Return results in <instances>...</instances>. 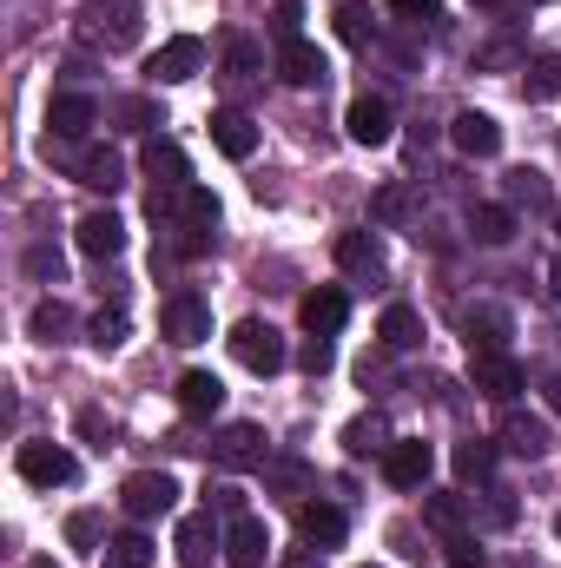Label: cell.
I'll list each match as a JSON object with an SVG mask.
<instances>
[{
  "label": "cell",
  "mask_w": 561,
  "mask_h": 568,
  "mask_svg": "<svg viewBox=\"0 0 561 568\" xmlns=\"http://www.w3.org/2000/svg\"><path fill=\"white\" fill-rule=\"evenodd\" d=\"M140 0H86L80 7V40L86 47H106V53H126L140 40Z\"/></svg>",
  "instance_id": "obj_1"
},
{
  "label": "cell",
  "mask_w": 561,
  "mask_h": 568,
  "mask_svg": "<svg viewBox=\"0 0 561 568\" xmlns=\"http://www.w3.org/2000/svg\"><path fill=\"white\" fill-rule=\"evenodd\" d=\"M232 357L252 371V377H272V371H284V337L272 331V324H258V317H245V324H232Z\"/></svg>",
  "instance_id": "obj_2"
},
{
  "label": "cell",
  "mask_w": 561,
  "mask_h": 568,
  "mask_svg": "<svg viewBox=\"0 0 561 568\" xmlns=\"http://www.w3.org/2000/svg\"><path fill=\"white\" fill-rule=\"evenodd\" d=\"M469 384H476V397H489V404H516V397H522V364H516L509 351H476V357H469Z\"/></svg>",
  "instance_id": "obj_3"
},
{
  "label": "cell",
  "mask_w": 561,
  "mask_h": 568,
  "mask_svg": "<svg viewBox=\"0 0 561 568\" xmlns=\"http://www.w3.org/2000/svg\"><path fill=\"white\" fill-rule=\"evenodd\" d=\"M13 469L33 483V489H67L73 476H80V463H73V449H60V443H20V456H13Z\"/></svg>",
  "instance_id": "obj_4"
},
{
  "label": "cell",
  "mask_w": 561,
  "mask_h": 568,
  "mask_svg": "<svg viewBox=\"0 0 561 568\" xmlns=\"http://www.w3.org/2000/svg\"><path fill=\"white\" fill-rule=\"evenodd\" d=\"M159 337H165V344H205V337H212V311H205V297H198V291L165 297V311H159Z\"/></svg>",
  "instance_id": "obj_5"
},
{
  "label": "cell",
  "mask_w": 561,
  "mask_h": 568,
  "mask_svg": "<svg viewBox=\"0 0 561 568\" xmlns=\"http://www.w3.org/2000/svg\"><path fill=\"white\" fill-rule=\"evenodd\" d=\"M120 503H126V516H133V523H152V516H172V503H178V483H172L165 469H140V476H126Z\"/></svg>",
  "instance_id": "obj_6"
},
{
  "label": "cell",
  "mask_w": 561,
  "mask_h": 568,
  "mask_svg": "<svg viewBox=\"0 0 561 568\" xmlns=\"http://www.w3.org/2000/svg\"><path fill=\"white\" fill-rule=\"evenodd\" d=\"M212 456H218V469H265L272 463V443H265L258 424H225L212 436Z\"/></svg>",
  "instance_id": "obj_7"
},
{
  "label": "cell",
  "mask_w": 561,
  "mask_h": 568,
  "mask_svg": "<svg viewBox=\"0 0 561 568\" xmlns=\"http://www.w3.org/2000/svg\"><path fill=\"white\" fill-rule=\"evenodd\" d=\"M429 469H436V449H429L422 436H397V443L384 449V476H390V489H422Z\"/></svg>",
  "instance_id": "obj_8"
},
{
  "label": "cell",
  "mask_w": 561,
  "mask_h": 568,
  "mask_svg": "<svg viewBox=\"0 0 561 568\" xmlns=\"http://www.w3.org/2000/svg\"><path fill=\"white\" fill-rule=\"evenodd\" d=\"M344 317H350V297H344L337 284H317V291H304V297H297V324H304L310 337H337V331H344Z\"/></svg>",
  "instance_id": "obj_9"
},
{
  "label": "cell",
  "mask_w": 561,
  "mask_h": 568,
  "mask_svg": "<svg viewBox=\"0 0 561 568\" xmlns=\"http://www.w3.org/2000/svg\"><path fill=\"white\" fill-rule=\"evenodd\" d=\"M462 337H469V357H476V351H509L516 317H509L502 304H469V311H462Z\"/></svg>",
  "instance_id": "obj_10"
},
{
  "label": "cell",
  "mask_w": 561,
  "mask_h": 568,
  "mask_svg": "<svg viewBox=\"0 0 561 568\" xmlns=\"http://www.w3.org/2000/svg\"><path fill=\"white\" fill-rule=\"evenodd\" d=\"M172 549H178V562L185 568H205L218 549H225V536H218V523H212V509H198V516H185L178 529H172Z\"/></svg>",
  "instance_id": "obj_11"
},
{
  "label": "cell",
  "mask_w": 561,
  "mask_h": 568,
  "mask_svg": "<svg viewBox=\"0 0 561 568\" xmlns=\"http://www.w3.org/2000/svg\"><path fill=\"white\" fill-rule=\"evenodd\" d=\"M272 556V529L258 523V516H232L225 523V562L232 568H265Z\"/></svg>",
  "instance_id": "obj_12"
},
{
  "label": "cell",
  "mask_w": 561,
  "mask_h": 568,
  "mask_svg": "<svg viewBox=\"0 0 561 568\" xmlns=\"http://www.w3.org/2000/svg\"><path fill=\"white\" fill-rule=\"evenodd\" d=\"M198 67H205V40H192V33H178V40H165V47L152 53V67H145V73H152L159 87H178V80H192Z\"/></svg>",
  "instance_id": "obj_13"
},
{
  "label": "cell",
  "mask_w": 561,
  "mask_h": 568,
  "mask_svg": "<svg viewBox=\"0 0 561 568\" xmlns=\"http://www.w3.org/2000/svg\"><path fill=\"white\" fill-rule=\"evenodd\" d=\"M140 165L152 172V192H159V185H165V192H185V185H192V159H185L178 140H145Z\"/></svg>",
  "instance_id": "obj_14"
},
{
  "label": "cell",
  "mask_w": 561,
  "mask_h": 568,
  "mask_svg": "<svg viewBox=\"0 0 561 568\" xmlns=\"http://www.w3.org/2000/svg\"><path fill=\"white\" fill-rule=\"evenodd\" d=\"M449 140H456V152H469V159H496V152H502V126L469 106V113L449 120Z\"/></svg>",
  "instance_id": "obj_15"
},
{
  "label": "cell",
  "mask_w": 561,
  "mask_h": 568,
  "mask_svg": "<svg viewBox=\"0 0 561 568\" xmlns=\"http://www.w3.org/2000/svg\"><path fill=\"white\" fill-rule=\"evenodd\" d=\"M344 529H350V523H344L337 503H297V536H304L310 549H337Z\"/></svg>",
  "instance_id": "obj_16"
},
{
  "label": "cell",
  "mask_w": 561,
  "mask_h": 568,
  "mask_svg": "<svg viewBox=\"0 0 561 568\" xmlns=\"http://www.w3.org/2000/svg\"><path fill=\"white\" fill-rule=\"evenodd\" d=\"M344 133H350L357 145H390V106H384L377 93L350 100V113H344Z\"/></svg>",
  "instance_id": "obj_17"
},
{
  "label": "cell",
  "mask_w": 561,
  "mask_h": 568,
  "mask_svg": "<svg viewBox=\"0 0 561 568\" xmlns=\"http://www.w3.org/2000/svg\"><path fill=\"white\" fill-rule=\"evenodd\" d=\"M93 120H100V106H93L86 93H60V100L47 106V126H53V140H86V133H93Z\"/></svg>",
  "instance_id": "obj_18"
},
{
  "label": "cell",
  "mask_w": 561,
  "mask_h": 568,
  "mask_svg": "<svg viewBox=\"0 0 561 568\" xmlns=\"http://www.w3.org/2000/svg\"><path fill=\"white\" fill-rule=\"evenodd\" d=\"M80 252H86V258H120V252H126L120 212H86V219H80Z\"/></svg>",
  "instance_id": "obj_19"
},
{
  "label": "cell",
  "mask_w": 561,
  "mask_h": 568,
  "mask_svg": "<svg viewBox=\"0 0 561 568\" xmlns=\"http://www.w3.org/2000/svg\"><path fill=\"white\" fill-rule=\"evenodd\" d=\"M278 73H284V87H324V80H330L324 53H317L310 40H290V47H278Z\"/></svg>",
  "instance_id": "obj_20"
},
{
  "label": "cell",
  "mask_w": 561,
  "mask_h": 568,
  "mask_svg": "<svg viewBox=\"0 0 561 568\" xmlns=\"http://www.w3.org/2000/svg\"><path fill=\"white\" fill-rule=\"evenodd\" d=\"M178 410H185V417H218V410H225V384H218L212 371H185V377H178Z\"/></svg>",
  "instance_id": "obj_21"
},
{
  "label": "cell",
  "mask_w": 561,
  "mask_h": 568,
  "mask_svg": "<svg viewBox=\"0 0 561 568\" xmlns=\"http://www.w3.org/2000/svg\"><path fill=\"white\" fill-rule=\"evenodd\" d=\"M337 265H344L350 278H377V272H384V245H377V232H344V239H337Z\"/></svg>",
  "instance_id": "obj_22"
},
{
  "label": "cell",
  "mask_w": 561,
  "mask_h": 568,
  "mask_svg": "<svg viewBox=\"0 0 561 568\" xmlns=\"http://www.w3.org/2000/svg\"><path fill=\"white\" fill-rule=\"evenodd\" d=\"M212 145H218L225 159H252V152H258V126L225 106V113H212Z\"/></svg>",
  "instance_id": "obj_23"
},
{
  "label": "cell",
  "mask_w": 561,
  "mask_h": 568,
  "mask_svg": "<svg viewBox=\"0 0 561 568\" xmlns=\"http://www.w3.org/2000/svg\"><path fill=\"white\" fill-rule=\"evenodd\" d=\"M502 443H509L516 456H529V463H536V456H549V424H542V417H529V410H509V417H502Z\"/></svg>",
  "instance_id": "obj_24"
},
{
  "label": "cell",
  "mask_w": 561,
  "mask_h": 568,
  "mask_svg": "<svg viewBox=\"0 0 561 568\" xmlns=\"http://www.w3.org/2000/svg\"><path fill=\"white\" fill-rule=\"evenodd\" d=\"M80 185H93V192H120V185H126V159H120L113 145H93V152L80 159Z\"/></svg>",
  "instance_id": "obj_25"
},
{
  "label": "cell",
  "mask_w": 561,
  "mask_h": 568,
  "mask_svg": "<svg viewBox=\"0 0 561 568\" xmlns=\"http://www.w3.org/2000/svg\"><path fill=\"white\" fill-rule=\"evenodd\" d=\"M377 337H384V351H417L422 344V317L410 304H390L384 317H377Z\"/></svg>",
  "instance_id": "obj_26"
},
{
  "label": "cell",
  "mask_w": 561,
  "mask_h": 568,
  "mask_svg": "<svg viewBox=\"0 0 561 568\" xmlns=\"http://www.w3.org/2000/svg\"><path fill=\"white\" fill-rule=\"evenodd\" d=\"M502 192H509V205H529V212H549V205H555V192H549V179H542L536 165H516V172L502 179Z\"/></svg>",
  "instance_id": "obj_27"
},
{
  "label": "cell",
  "mask_w": 561,
  "mask_h": 568,
  "mask_svg": "<svg viewBox=\"0 0 561 568\" xmlns=\"http://www.w3.org/2000/svg\"><path fill=\"white\" fill-rule=\"evenodd\" d=\"M152 562H159V549H152V536H140V529H126V536H113L100 549V568H152Z\"/></svg>",
  "instance_id": "obj_28"
},
{
  "label": "cell",
  "mask_w": 561,
  "mask_h": 568,
  "mask_svg": "<svg viewBox=\"0 0 561 568\" xmlns=\"http://www.w3.org/2000/svg\"><path fill=\"white\" fill-rule=\"evenodd\" d=\"M469 232H476V245H509L516 239V205H476Z\"/></svg>",
  "instance_id": "obj_29"
},
{
  "label": "cell",
  "mask_w": 561,
  "mask_h": 568,
  "mask_svg": "<svg viewBox=\"0 0 561 568\" xmlns=\"http://www.w3.org/2000/svg\"><path fill=\"white\" fill-rule=\"evenodd\" d=\"M330 27H337L344 47H370V33H377V20H370L364 0H337V7H330Z\"/></svg>",
  "instance_id": "obj_30"
},
{
  "label": "cell",
  "mask_w": 561,
  "mask_h": 568,
  "mask_svg": "<svg viewBox=\"0 0 561 568\" xmlns=\"http://www.w3.org/2000/svg\"><path fill=\"white\" fill-rule=\"evenodd\" d=\"M489 476H496V443H482V436L456 443V483H489Z\"/></svg>",
  "instance_id": "obj_31"
},
{
  "label": "cell",
  "mask_w": 561,
  "mask_h": 568,
  "mask_svg": "<svg viewBox=\"0 0 561 568\" xmlns=\"http://www.w3.org/2000/svg\"><path fill=\"white\" fill-rule=\"evenodd\" d=\"M27 331H33L40 344H60V337L73 331V311H67L60 297H40V304H33V317H27Z\"/></svg>",
  "instance_id": "obj_32"
},
{
  "label": "cell",
  "mask_w": 561,
  "mask_h": 568,
  "mask_svg": "<svg viewBox=\"0 0 561 568\" xmlns=\"http://www.w3.org/2000/svg\"><path fill=\"white\" fill-rule=\"evenodd\" d=\"M390 443H397V436H390V424H384L377 410H370V417H357V424L344 429V449H350V456H370V449H390Z\"/></svg>",
  "instance_id": "obj_33"
},
{
  "label": "cell",
  "mask_w": 561,
  "mask_h": 568,
  "mask_svg": "<svg viewBox=\"0 0 561 568\" xmlns=\"http://www.w3.org/2000/svg\"><path fill=\"white\" fill-rule=\"evenodd\" d=\"M265 489H272V496H297V489H310V463H304V456H278V463H265Z\"/></svg>",
  "instance_id": "obj_34"
},
{
  "label": "cell",
  "mask_w": 561,
  "mask_h": 568,
  "mask_svg": "<svg viewBox=\"0 0 561 568\" xmlns=\"http://www.w3.org/2000/svg\"><path fill=\"white\" fill-rule=\"evenodd\" d=\"M422 523H429L436 536H462L469 509H462V496H429V503H422Z\"/></svg>",
  "instance_id": "obj_35"
},
{
  "label": "cell",
  "mask_w": 561,
  "mask_h": 568,
  "mask_svg": "<svg viewBox=\"0 0 561 568\" xmlns=\"http://www.w3.org/2000/svg\"><path fill=\"white\" fill-rule=\"evenodd\" d=\"M529 100H561V53H542V60H529Z\"/></svg>",
  "instance_id": "obj_36"
},
{
  "label": "cell",
  "mask_w": 561,
  "mask_h": 568,
  "mask_svg": "<svg viewBox=\"0 0 561 568\" xmlns=\"http://www.w3.org/2000/svg\"><path fill=\"white\" fill-rule=\"evenodd\" d=\"M126 331H133V324H126V311H100V317L86 324V344H93V351H120V344H126Z\"/></svg>",
  "instance_id": "obj_37"
},
{
  "label": "cell",
  "mask_w": 561,
  "mask_h": 568,
  "mask_svg": "<svg viewBox=\"0 0 561 568\" xmlns=\"http://www.w3.org/2000/svg\"><path fill=\"white\" fill-rule=\"evenodd\" d=\"M225 67H232V73H258V67H265V47H258L252 33H232V40H225Z\"/></svg>",
  "instance_id": "obj_38"
},
{
  "label": "cell",
  "mask_w": 561,
  "mask_h": 568,
  "mask_svg": "<svg viewBox=\"0 0 561 568\" xmlns=\"http://www.w3.org/2000/svg\"><path fill=\"white\" fill-rule=\"evenodd\" d=\"M67 542L93 556V549H100V516H93V509H73V516H67Z\"/></svg>",
  "instance_id": "obj_39"
},
{
  "label": "cell",
  "mask_w": 561,
  "mask_h": 568,
  "mask_svg": "<svg viewBox=\"0 0 561 568\" xmlns=\"http://www.w3.org/2000/svg\"><path fill=\"white\" fill-rule=\"evenodd\" d=\"M377 219H384V225H404V219H410V185H384V192H377Z\"/></svg>",
  "instance_id": "obj_40"
},
{
  "label": "cell",
  "mask_w": 561,
  "mask_h": 568,
  "mask_svg": "<svg viewBox=\"0 0 561 568\" xmlns=\"http://www.w3.org/2000/svg\"><path fill=\"white\" fill-rule=\"evenodd\" d=\"M297 27H304V0H278V7H272V33H278V47L297 40Z\"/></svg>",
  "instance_id": "obj_41"
},
{
  "label": "cell",
  "mask_w": 561,
  "mask_h": 568,
  "mask_svg": "<svg viewBox=\"0 0 561 568\" xmlns=\"http://www.w3.org/2000/svg\"><path fill=\"white\" fill-rule=\"evenodd\" d=\"M297 364H304L310 377H324V371L337 364V351H330V337H304V351H297Z\"/></svg>",
  "instance_id": "obj_42"
},
{
  "label": "cell",
  "mask_w": 561,
  "mask_h": 568,
  "mask_svg": "<svg viewBox=\"0 0 561 568\" xmlns=\"http://www.w3.org/2000/svg\"><path fill=\"white\" fill-rule=\"evenodd\" d=\"M449 568H489V562H482V549L469 536H449Z\"/></svg>",
  "instance_id": "obj_43"
},
{
  "label": "cell",
  "mask_w": 561,
  "mask_h": 568,
  "mask_svg": "<svg viewBox=\"0 0 561 568\" xmlns=\"http://www.w3.org/2000/svg\"><path fill=\"white\" fill-rule=\"evenodd\" d=\"M27 272H33V278H60V252L33 245V252H27Z\"/></svg>",
  "instance_id": "obj_44"
},
{
  "label": "cell",
  "mask_w": 561,
  "mask_h": 568,
  "mask_svg": "<svg viewBox=\"0 0 561 568\" xmlns=\"http://www.w3.org/2000/svg\"><path fill=\"white\" fill-rule=\"evenodd\" d=\"M397 13H410V20H436L442 13V0H390Z\"/></svg>",
  "instance_id": "obj_45"
},
{
  "label": "cell",
  "mask_w": 561,
  "mask_h": 568,
  "mask_svg": "<svg viewBox=\"0 0 561 568\" xmlns=\"http://www.w3.org/2000/svg\"><path fill=\"white\" fill-rule=\"evenodd\" d=\"M80 429H86V436H100V443H113V424H106L100 410H80Z\"/></svg>",
  "instance_id": "obj_46"
},
{
  "label": "cell",
  "mask_w": 561,
  "mask_h": 568,
  "mask_svg": "<svg viewBox=\"0 0 561 568\" xmlns=\"http://www.w3.org/2000/svg\"><path fill=\"white\" fill-rule=\"evenodd\" d=\"M205 496H212V503H218L225 516H245V509H238V489H232V483H218V489H205Z\"/></svg>",
  "instance_id": "obj_47"
},
{
  "label": "cell",
  "mask_w": 561,
  "mask_h": 568,
  "mask_svg": "<svg viewBox=\"0 0 561 568\" xmlns=\"http://www.w3.org/2000/svg\"><path fill=\"white\" fill-rule=\"evenodd\" d=\"M284 568H324V549H317V556H310V549H290V556H284Z\"/></svg>",
  "instance_id": "obj_48"
},
{
  "label": "cell",
  "mask_w": 561,
  "mask_h": 568,
  "mask_svg": "<svg viewBox=\"0 0 561 568\" xmlns=\"http://www.w3.org/2000/svg\"><path fill=\"white\" fill-rule=\"evenodd\" d=\"M549 291H555V297H561V258H555V265H549Z\"/></svg>",
  "instance_id": "obj_49"
},
{
  "label": "cell",
  "mask_w": 561,
  "mask_h": 568,
  "mask_svg": "<svg viewBox=\"0 0 561 568\" xmlns=\"http://www.w3.org/2000/svg\"><path fill=\"white\" fill-rule=\"evenodd\" d=\"M549 404H555V410H561V384H549Z\"/></svg>",
  "instance_id": "obj_50"
},
{
  "label": "cell",
  "mask_w": 561,
  "mask_h": 568,
  "mask_svg": "<svg viewBox=\"0 0 561 568\" xmlns=\"http://www.w3.org/2000/svg\"><path fill=\"white\" fill-rule=\"evenodd\" d=\"M33 568H53V562H33Z\"/></svg>",
  "instance_id": "obj_51"
},
{
  "label": "cell",
  "mask_w": 561,
  "mask_h": 568,
  "mask_svg": "<svg viewBox=\"0 0 561 568\" xmlns=\"http://www.w3.org/2000/svg\"><path fill=\"white\" fill-rule=\"evenodd\" d=\"M555 536H561V516H555Z\"/></svg>",
  "instance_id": "obj_52"
},
{
  "label": "cell",
  "mask_w": 561,
  "mask_h": 568,
  "mask_svg": "<svg viewBox=\"0 0 561 568\" xmlns=\"http://www.w3.org/2000/svg\"><path fill=\"white\" fill-rule=\"evenodd\" d=\"M364 568H370V562H364Z\"/></svg>",
  "instance_id": "obj_53"
}]
</instances>
